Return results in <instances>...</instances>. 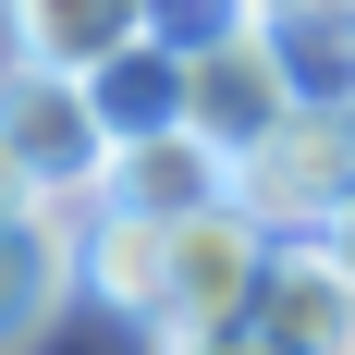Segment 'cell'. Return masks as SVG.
I'll list each match as a JSON object with an SVG mask.
<instances>
[{"label":"cell","mask_w":355,"mask_h":355,"mask_svg":"<svg viewBox=\"0 0 355 355\" xmlns=\"http://www.w3.org/2000/svg\"><path fill=\"white\" fill-rule=\"evenodd\" d=\"M306 245H319V257H331V270H343V282H355V184H343V209H331V220H319V233H306Z\"/></svg>","instance_id":"cell-13"},{"label":"cell","mask_w":355,"mask_h":355,"mask_svg":"<svg viewBox=\"0 0 355 355\" xmlns=\"http://www.w3.org/2000/svg\"><path fill=\"white\" fill-rule=\"evenodd\" d=\"M12 12V62H49V73H86L135 37V0H0Z\"/></svg>","instance_id":"cell-9"},{"label":"cell","mask_w":355,"mask_h":355,"mask_svg":"<svg viewBox=\"0 0 355 355\" xmlns=\"http://www.w3.org/2000/svg\"><path fill=\"white\" fill-rule=\"evenodd\" d=\"M270 12H319V0H270Z\"/></svg>","instance_id":"cell-15"},{"label":"cell","mask_w":355,"mask_h":355,"mask_svg":"<svg viewBox=\"0 0 355 355\" xmlns=\"http://www.w3.org/2000/svg\"><path fill=\"white\" fill-rule=\"evenodd\" d=\"M245 343L257 355H355V282L319 245H270V270L245 294Z\"/></svg>","instance_id":"cell-4"},{"label":"cell","mask_w":355,"mask_h":355,"mask_svg":"<svg viewBox=\"0 0 355 355\" xmlns=\"http://www.w3.org/2000/svg\"><path fill=\"white\" fill-rule=\"evenodd\" d=\"M270 62H282L294 98H343L355 110V0H319V12H257Z\"/></svg>","instance_id":"cell-10"},{"label":"cell","mask_w":355,"mask_h":355,"mask_svg":"<svg viewBox=\"0 0 355 355\" xmlns=\"http://www.w3.org/2000/svg\"><path fill=\"white\" fill-rule=\"evenodd\" d=\"M294 110V86H282V62H270V37H220V49H196L184 62V123L233 159V147H257L270 123Z\"/></svg>","instance_id":"cell-7"},{"label":"cell","mask_w":355,"mask_h":355,"mask_svg":"<svg viewBox=\"0 0 355 355\" xmlns=\"http://www.w3.org/2000/svg\"><path fill=\"white\" fill-rule=\"evenodd\" d=\"M159 355H257L245 319H196V331H159Z\"/></svg>","instance_id":"cell-12"},{"label":"cell","mask_w":355,"mask_h":355,"mask_svg":"<svg viewBox=\"0 0 355 355\" xmlns=\"http://www.w3.org/2000/svg\"><path fill=\"white\" fill-rule=\"evenodd\" d=\"M73 196H37V209L0 220V355H25L37 331L62 319V294H73Z\"/></svg>","instance_id":"cell-6"},{"label":"cell","mask_w":355,"mask_h":355,"mask_svg":"<svg viewBox=\"0 0 355 355\" xmlns=\"http://www.w3.org/2000/svg\"><path fill=\"white\" fill-rule=\"evenodd\" d=\"M0 147L25 159L37 196H86L110 159L98 110H86V73H49V62H0Z\"/></svg>","instance_id":"cell-2"},{"label":"cell","mask_w":355,"mask_h":355,"mask_svg":"<svg viewBox=\"0 0 355 355\" xmlns=\"http://www.w3.org/2000/svg\"><path fill=\"white\" fill-rule=\"evenodd\" d=\"M355 184V110L343 98H294L257 147H233V209L270 233V245H306Z\"/></svg>","instance_id":"cell-1"},{"label":"cell","mask_w":355,"mask_h":355,"mask_svg":"<svg viewBox=\"0 0 355 355\" xmlns=\"http://www.w3.org/2000/svg\"><path fill=\"white\" fill-rule=\"evenodd\" d=\"M12 209H37V184H25V159L0 147V220H12Z\"/></svg>","instance_id":"cell-14"},{"label":"cell","mask_w":355,"mask_h":355,"mask_svg":"<svg viewBox=\"0 0 355 355\" xmlns=\"http://www.w3.org/2000/svg\"><path fill=\"white\" fill-rule=\"evenodd\" d=\"M98 209H135V220H184V209H220L233 196V159H220L196 123H159V135H123L86 184Z\"/></svg>","instance_id":"cell-5"},{"label":"cell","mask_w":355,"mask_h":355,"mask_svg":"<svg viewBox=\"0 0 355 355\" xmlns=\"http://www.w3.org/2000/svg\"><path fill=\"white\" fill-rule=\"evenodd\" d=\"M86 110H98V135H159V123H184V62L159 49V37H123L110 62H86Z\"/></svg>","instance_id":"cell-8"},{"label":"cell","mask_w":355,"mask_h":355,"mask_svg":"<svg viewBox=\"0 0 355 355\" xmlns=\"http://www.w3.org/2000/svg\"><path fill=\"white\" fill-rule=\"evenodd\" d=\"M257 12H270V0H135V37H159L172 62H196L220 37H257Z\"/></svg>","instance_id":"cell-11"},{"label":"cell","mask_w":355,"mask_h":355,"mask_svg":"<svg viewBox=\"0 0 355 355\" xmlns=\"http://www.w3.org/2000/svg\"><path fill=\"white\" fill-rule=\"evenodd\" d=\"M257 270H270V233H257L233 196L220 209H184L172 220V257H159V319L147 331H196V319H245Z\"/></svg>","instance_id":"cell-3"}]
</instances>
